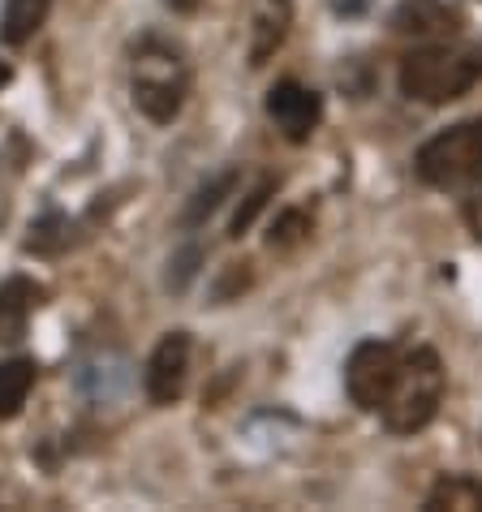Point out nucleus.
<instances>
[{"label": "nucleus", "mask_w": 482, "mask_h": 512, "mask_svg": "<svg viewBox=\"0 0 482 512\" xmlns=\"http://www.w3.org/2000/svg\"><path fill=\"white\" fill-rule=\"evenodd\" d=\"M465 224H470V233L482 241V194H474L470 203H465Z\"/></svg>", "instance_id": "obj_17"}, {"label": "nucleus", "mask_w": 482, "mask_h": 512, "mask_svg": "<svg viewBox=\"0 0 482 512\" xmlns=\"http://www.w3.org/2000/svg\"><path fill=\"white\" fill-rule=\"evenodd\" d=\"M396 366H401V349L396 345H388V340H362L349 353V366H345L349 401L366 409V414H379V405H384V396L396 379Z\"/></svg>", "instance_id": "obj_5"}, {"label": "nucleus", "mask_w": 482, "mask_h": 512, "mask_svg": "<svg viewBox=\"0 0 482 512\" xmlns=\"http://www.w3.org/2000/svg\"><path fill=\"white\" fill-rule=\"evenodd\" d=\"M414 173L431 190H452L482 177V117L439 130L435 138L422 142L414 155Z\"/></svg>", "instance_id": "obj_4"}, {"label": "nucleus", "mask_w": 482, "mask_h": 512, "mask_svg": "<svg viewBox=\"0 0 482 512\" xmlns=\"http://www.w3.org/2000/svg\"><path fill=\"white\" fill-rule=\"evenodd\" d=\"M482 82V48L470 44H427L401 61V91L418 104H452Z\"/></svg>", "instance_id": "obj_1"}, {"label": "nucleus", "mask_w": 482, "mask_h": 512, "mask_svg": "<svg viewBox=\"0 0 482 512\" xmlns=\"http://www.w3.org/2000/svg\"><path fill=\"white\" fill-rule=\"evenodd\" d=\"M186 91H190V65L181 48L164 44V39H143L134 48V61H130V95H134V108L143 112L147 121L155 125H168L177 121L181 104H186Z\"/></svg>", "instance_id": "obj_3"}, {"label": "nucleus", "mask_w": 482, "mask_h": 512, "mask_svg": "<svg viewBox=\"0 0 482 512\" xmlns=\"http://www.w3.org/2000/svg\"><path fill=\"white\" fill-rule=\"evenodd\" d=\"M5 82H9V65H0V87H5Z\"/></svg>", "instance_id": "obj_19"}, {"label": "nucleus", "mask_w": 482, "mask_h": 512, "mask_svg": "<svg viewBox=\"0 0 482 512\" xmlns=\"http://www.w3.org/2000/svg\"><path fill=\"white\" fill-rule=\"evenodd\" d=\"M306 233H310V216L293 207V211H285V216H276L272 233H267V246L272 250H293V246H302L306 241Z\"/></svg>", "instance_id": "obj_14"}, {"label": "nucleus", "mask_w": 482, "mask_h": 512, "mask_svg": "<svg viewBox=\"0 0 482 512\" xmlns=\"http://www.w3.org/2000/svg\"><path fill=\"white\" fill-rule=\"evenodd\" d=\"M186 379H190V336L168 332L147 362V396L155 405H173L186 392Z\"/></svg>", "instance_id": "obj_7"}, {"label": "nucleus", "mask_w": 482, "mask_h": 512, "mask_svg": "<svg viewBox=\"0 0 482 512\" xmlns=\"http://www.w3.org/2000/svg\"><path fill=\"white\" fill-rule=\"evenodd\" d=\"M69 241V220L65 216H44L39 224H31V237H26V250L35 254H56Z\"/></svg>", "instance_id": "obj_15"}, {"label": "nucleus", "mask_w": 482, "mask_h": 512, "mask_svg": "<svg viewBox=\"0 0 482 512\" xmlns=\"http://www.w3.org/2000/svg\"><path fill=\"white\" fill-rule=\"evenodd\" d=\"M44 302V289L26 276H13L0 284V340H22L26 336V319Z\"/></svg>", "instance_id": "obj_9"}, {"label": "nucleus", "mask_w": 482, "mask_h": 512, "mask_svg": "<svg viewBox=\"0 0 482 512\" xmlns=\"http://www.w3.org/2000/svg\"><path fill=\"white\" fill-rule=\"evenodd\" d=\"M478 512L482 508V482L470 474H444L427 495V512Z\"/></svg>", "instance_id": "obj_10"}, {"label": "nucleus", "mask_w": 482, "mask_h": 512, "mask_svg": "<svg viewBox=\"0 0 482 512\" xmlns=\"http://www.w3.org/2000/svg\"><path fill=\"white\" fill-rule=\"evenodd\" d=\"M444 362H439L435 349H409L401 353V366H396V379L379 405L384 426L392 435H414L422 426H431L439 405H444Z\"/></svg>", "instance_id": "obj_2"}, {"label": "nucleus", "mask_w": 482, "mask_h": 512, "mask_svg": "<svg viewBox=\"0 0 482 512\" xmlns=\"http://www.w3.org/2000/svg\"><path fill=\"white\" fill-rule=\"evenodd\" d=\"M164 5L173 9V13H194L198 5H203V0H164Z\"/></svg>", "instance_id": "obj_18"}, {"label": "nucleus", "mask_w": 482, "mask_h": 512, "mask_svg": "<svg viewBox=\"0 0 482 512\" xmlns=\"http://www.w3.org/2000/svg\"><path fill=\"white\" fill-rule=\"evenodd\" d=\"M457 26H461V13L448 9L444 0H401L392 13V31L414 35V39H444Z\"/></svg>", "instance_id": "obj_8"}, {"label": "nucleus", "mask_w": 482, "mask_h": 512, "mask_svg": "<svg viewBox=\"0 0 482 512\" xmlns=\"http://www.w3.org/2000/svg\"><path fill=\"white\" fill-rule=\"evenodd\" d=\"M233 186H237V173H220L216 181H207V186L190 198V207L181 211V224H186V229H198V224H203V220L211 216V211H216V207L224 203V198L233 194Z\"/></svg>", "instance_id": "obj_13"}, {"label": "nucleus", "mask_w": 482, "mask_h": 512, "mask_svg": "<svg viewBox=\"0 0 482 512\" xmlns=\"http://www.w3.org/2000/svg\"><path fill=\"white\" fill-rule=\"evenodd\" d=\"M267 117L285 134V142H310V134H315L323 121V99L310 87H302V82L285 78L267 91Z\"/></svg>", "instance_id": "obj_6"}, {"label": "nucleus", "mask_w": 482, "mask_h": 512, "mask_svg": "<svg viewBox=\"0 0 482 512\" xmlns=\"http://www.w3.org/2000/svg\"><path fill=\"white\" fill-rule=\"evenodd\" d=\"M31 388H35V362L31 358L0 362V418H18Z\"/></svg>", "instance_id": "obj_12"}, {"label": "nucleus", "mask_w": 482, "mask_h": 512, "mask_svg": "<svg viewBox=\"0 0 482 512\" xmlns=\"http://www.w3.org/2000/svg\"><path fill=\"white\" fill-rule=\"evenodd\" d=\"M267 198H272V177H263L259 186H254V190L246 194V207H241L237 216H233V224H229V237H241V233L250 229L254 216H259V211L267 207Z\"/></svg>", "instance_id": "obj_16"}, {"label": "nucleus", "mask_w": 482, "mask_h": 512, "mask_svg": "<svg viewBox=\"0 0 482 512\" xmlns=\"http://www.w3.org/2000/svg\"><path fill=\"white\" fill-rule=\"evenodd\" d=\"M48 9H52V0H9L5 18H0V39L9 48H22L48 22Z\"/></svg>", "instance_id": "obj_11"}]
</instances>
